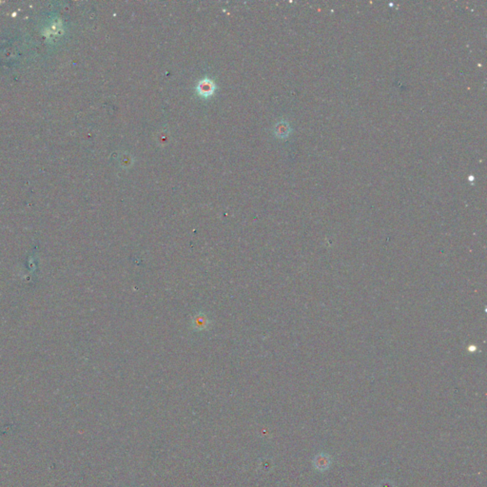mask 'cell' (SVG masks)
Instances as JSON below:
<instances>
[{"label": "cell", "instance_id": "1", "mask_svg": "<svg viewBox=\"0 0 487 487\" xmlns=\"http://www.w3.org/2000/svg\"><path fill=\"white\" fill-rule=\"evenodd\" d=\"M331 464L330 457L328 454L321 453L317 455L313 460V466L320 472L327 471Z\"/></svg>", "mask_w": 487, "mask_h": 487}, {"label": "cell", "instance_id": "2", "mask_svg": "<svg viewBox=\"0 0 487 487\" xmlns=\"http://www.w3.org/2000/svg\"><path fill=\"white\" fill-rule=\"evenodd\" d=\"M208 326H209L208 318L204 313L201 312V313L195 315V317L193 318V321H192L193 330H199V331L205 330V329H207Z\"/></svg>", "mask_w": 487, "mask_h": 487}]
</instances>
